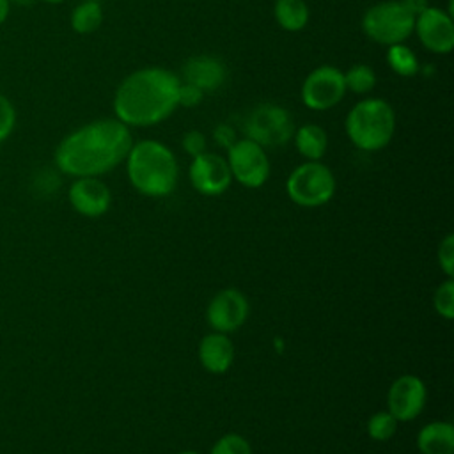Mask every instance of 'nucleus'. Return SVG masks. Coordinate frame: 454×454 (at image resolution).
Returning <instances> with one entry per match:
<instances>
[{"mask_svg":"<svg viewBox=\"0 0 454 454\" xmlns=\"http://www.w3.org/2000/svg\"><path fill=\"white\" fill-rule=\"evenodd\" d=\"M133 145L131 129L115 117L90 121L67 133L53 153L57 168L71 177H99L119 167Z\"/></svg>","mask_w":454,"mask_h":454,"instance_id":"obj_1","label":"nucleus"},{"mask_svg":"<svg viewBox=\"0 0 454 454\" xmlns=\"http://www.w3.org/2000/svg\"><path fill=\"white\" fill-rule=\"evenodd\" d=\"M181 78L167 67L149 66L129 73L115 89L114 114L128 128H145L168 119L179 106Z\"/></svg>","mask_w":454,"mask_h":454,"instance_id":"obj_2","label":"nucleus"},{"mask_svg":"<svg viewBox=\"0 0 454 454\" xmlns=\"http://www.w3.org/2000/svg\"><path fill=\"white\" fill-rule=\"evenodd\" d=\"M124 161L128 181L140 195L163 199L174 193L179 181V163L163 142L154 138L133 142Z\"/></svg>","mask_w":454,"mask_h":454,"instance_id":"obj_3","label":"nucleus"},{"mask_svg":"<svg viewBox=\"0 0 454 454\" xmlns=\"http://www.w3.org/2000/svg\"><path fill=\"white\" fill-rule=\"evenodd\" d=\"M344 128L356 149L376 153L387 147L395 133V112L381 98H365L351 106Z\"/></svg>","mask_w":454,"mask_h":454,"instance_id":"obj_4","label":"nucleus"},{"mask_svg":"<svg viewBox=\"0 0 454 454\" xmlns=\"http://www.w3.org/2000/svg\"><path fill=\"white\" fill-rule=\"evenodd\" d=\"M335 176L325 163L303 161L291 170L286 181V192L291 202L300 207H321L335 195Z\"/></svg>","mask_w":454,"mask_h":454,"instance_id":"obj_5","label":"nucleus"},{"mask_svg":"<svg viewBox=\"0 0 454 454\" xmlns=\"http://www.w3.org/2000/svg\"><path fill=\"white\" fill-rule=\"evenodd\" d=\"M413 23L415 16L399 0L374 4L362 16L364 34L383 46L404 43L413 34Z\"/></svg>","mask_w":454,"mask_h":454,"instance_id":"obj_6","label":"nucleus"},{"mask_svg":"<svg viewBox=\"0 0 454 454\" xmlns=\"http://www.w3.org/2000/svg\"><path fill=\"white\" fill-rule=\"evenodd\" d=\"M294 121L287 108L275 103L257 105L245 121L247 138L266 147H280L294 135Z\"/></svg>","mask_w":454,"mask_h":454,"instance_id":"obj_7","label":"nucleus"},{"mask_svg":"<svg viewBox=\"0 0 454 454\" xmlns=\"http://www.w3.org/2000/svg\"><path fill=\"white\" fill-rule=\"evenodd\" d=\"M227 165L232 181L245 188H261L270 177V158L257 142L243 137L227 149Z\"/></svg>","mask_w":454,"mask_h":454,"instance_id":"obj_8","label":"nucleus"},{"mask_svg":"<svg viewBox=\"0 0 454 454\" xmlns=\"http://www.w3.org/2000/svg\"><path fill=\"white\" fill-rule=\"evenodd\" d=\"M346 92L344 73L339 67L328 64L312 69L305 76L300 89L303 105L314 112L333 108L340 103Z\"/></svg>","mask_w":454,"mask_h":454,"instance_id":"obj_9","label":"nucleus"},{"mask_svg":"<svg viewBox=\"0 0 454 454\" xmlns=\"http://www.w3.org/2000/svg\"><path fill=\"white\" fill-rule=\"evenodd\" d=\"M250 314V303L238 287L220 289L207 303L206 321L213 332L232 333L241 328Z\"/></svg>","mask_w":454,"mask_h":454,"instance_id":"obj_10","label":"nucleus"},{"mask_svg":"<svg viewBox=\"0 0 454 454\" xmlns=\"http://www.w3.org/2000/svg\"><path fill=\"white\" fill-rule=\"evenodd\" d=\"M188 179L193 190L206 197H218L225 193L232 183L227 160L209 151L192 158L188 167Z\"/></svg>","mask_w":454,"mask_h":454,"instance_id":"obj_11","label":"nucleus"},{"mask_svg":"<svg viewBox=\"0 0 454 454\" xmlns=\"http://www.w3.org/2000/svg\"><path fill=\"white\" fill-rule=\"evenodd\" d=\"M427 401L426 383L415 374L397 376L387 392V410L397 422H410L417 419Z\"/></svg>","mask_w":454,"mask_h":454,"instance_id":"obj_12","label":"nucleus"},{"mask_svg":"<svg viewBox=\"0 0 454 454\" xmlns=\"http://www.w3.org/2000/svg\"><path fill=\"white\" fill-rule=\"evenodd\" d=\"M413 32L420 44L438 55L449 53L454 48V21L452 14L440 7H426L415 16Z\"/></svg>","mask_w":454,"mask_h":454,"instance_id":"obj_13","label":"nucleus"},{"mask_svg":"<svg viewBox=\"0 0 454 454\" xmlns=\"http://www.w3.org/2000/svg\"><path fill=\"white\" fill-rule=\"evenodd\" d=\"M71 207L87 218L103 216L112 206V192L99 177H74L67 190Z\"/></svg>","mask_w":454,"mask_h":454,"instance_id":"obj_14","label":"nucleus"},{"mask_svg":"<svg viewBox=\"0 0 454 454\" xmlns=\"http://www.w3.org/2000/svg\"><path fill=\"white\" fill-rule=\"evenodd\" d=\"M199 362L209 374H223L234 364V342L227 333L211 332L199 342Z\"/></svg>","mask_w":454,"mask_h":454,"instance_id":"obj_15","label":"nucleus"},{"mask_svg":"<svg viewBox=\"0 0 454 454\" xmlns=\"http://www.w3.org/2000/svg\"><path fill=\"white\" fill-rule=\"evenodd\" d=\"M225 66L213 55L190 57L183 66L184 82L199 87L204 94L220 89L225 82Z\"/></svg>","mask_w":454,"mask_h":454,"instance_id":"obj_16","label":"nucleus"},{"mask_svg":"<svg viewBox=\"0 0 454 454\" xmlns=\"http://www.w3.org/2000/svg\"><path fill=\"white\" fill-rule=\"evenodd\" d=\"M420 454H454V426L447 420H433L417 434Z\"/></svg>","mask_w":454,"mask_h":454,"instance_id":"obj_17","label":"nucleus"},{"mask_svg":"<svg viewBox=\"0 0 454 454\" xmlns=\"http://www.w3.org/2000/svg\"><path fill=\"white\" fill-rule=\"evenodd\" d=\"M296 151L307 160V161H319L328 147V137L326 131L319 124H303L298 129H294L293 135Z\"/></svg>","mask_w":454,"mask_h":454,"instance_id":"obj_18","label":"nucleus"},{"mask_svg":"<svg viewBox=\"0 0 454 454\" xmlns=\"http://www.w3.org/2000/svg\"><path fill=\"white\" fill-rule=\"evenodd\" d=\"M273 14L280 28L287 32H300L309 23V5L305 0H275Z\"/></svg>","mask_w":454,"mask_h":454,"instance_id":"obj_19","label":"nucleus"},{"mask_svg":"<svg viewBox=\"0 0 454 454\" xmlns=\"http://www.w3.org/2000/svg\"><path fill=\"white\" fill-rule=\"evenodd\" d=\"M69 21L76 34H92L103 23V7L94 0H85L73 9Z\"/></svg>","mask_w":454,"mask_h":454,"instance_id":"obj_20","label":"nucleus"},{"mask_svg":"<svg viewBox=\"0 0 454 454\" xmlns=\"http://www.w3.org/2000/svg\"><path fill=\"white\" fill-rule=\"evenodd\" d=\"M387 64L399 76H415L420 69L415 51L404 43L387 46Z\"/></svg>","mask_w":454,"mask_h":454,"instance_id":"obj_21","label":"nucleus"},{"mask_svg":"<svg viewBox=\"0 0 454 454\" xmlns=\"http://www.w3.org/2000/svg\"><path fill=\"white\" fill-rule=\"evenodd\" d=\"M346 90L355 94H367L376 85V73L367 64H355L344 73Z\"/></svg>","mask_w":454,"mask_h":454,"instance_id":"obj_22","label":"nucleus"},{"mask_svg":"<svg viewBox=\"0 0 454 454\" xmlns=\"http://www.w3.org/2000/svg\"><path fill=\"white\" fill-rule=\"evenodd\" d=\"M397 426L399 422L394 419V415L388 410H380L369 417L367 434L374 442H387L395 434Z\"/></svg>","mask_w":454,"mask_h":454,"instance_id":"obj_23","label":"nucleus"},{"mask_svg":"<svg viewBox=\"0 0 454 454\" xmlns=\"http://www.w3.org/2000/svg\"><path fill=\"white\" fill-rule=\"evenodd\" d=\"M433 309L434 312L450 321L454 317V280L445 278L433 293Z\"/></svg>","mask_w":454,"mask_h":454,"instance_id":"obj_24","label":"nucleus"},{"mask_svg":"<svg viewBox=\"0 0 454 454\" xmlns=\"http://www.w3.org/2000/svg\"><path fill=\"white\" fill-rule=\"evenodd\" d=\"M209 454H252V445L238 433H225L213 443Z\"/></svg>","mask_w":454,"mask_h":454,"instance_id":"obj_25","label":"nucleus"},{"mask_svg":"<svg viewBox=\"0 0 454 454\" xmlns=\"http://www.w3.org/2000/svg\"><path fill=\"white\" fill-rule=\"evenodd\" d=\"M436 261L443 275L447 278H452L454 277V236L450 232L445 234L443 239L438 243Z\"/></svg>","mask_w":454,"mask_h":454,"instance_id":"obj_26","label":"nucleus"},{"mask_svg":"<svg viewBox=\"0 0 454 454\" xmlns=\"http://www.w3.org/2000/svg\"><path fill=\"white\" fill-rule=\"evenodd\" d=\"M16 128V108L12 101L0 92V144L5 142Z\"/></svg>","mask_w":454,"mask_h":454,"instance_id":"obj_27","label":"nucleus"},{"mask_svg":"<svg viewBox=\"0 0 454 454\" xmlns=\"http://www.w3.org/2000/svg\"><path fill=\"white\" fill-rule=\"evenodd\" d=\"M181 145H183V151L188 154V156H199L202 154L204 151H207V140L204 137V133H200L199 129H190L183 135V140H181Z\"/></svg>","mask_w":454,"mask_h":454,"instance_id":"obj_28","label":"nucleus"},{"mask_svg":"<svg viewBox=\"0 0 454 454\" xmlns=\"http://www.w3.org/2000/svg\"><path fill=\"white\" fill-rule=\"evenodd\" d=\"M204 98V92L192 85V83H186V82H181L179 85V92H177V103L179 106H186V108H193L197 106Z\"/></svg>","mask_w":454,"mask_h":454,"instance_id":"obj_29","label":"nucleus"},{"mask_svg":"<svg viewBox=\"0 0 454 454\" xmlns=\"http://www.w3.org/2000/svg\"><path fill=\"white\" fill-rule=\"evenodd\" d=\"M213 140L216 142V145H220L222 149L227 151L238 140V133H236V129L231 124L220 122L213 129Z\"/></svg>","mask_w":454,"mask_h":454,"instance_id":"obj_30","label":"nucleus"},{"mask_svg":"<svg viewBox=\"0 0 454 454\" xmlns=\"http://www.w3.org/2000/svg\"><path fill=\"white\" fill-rule=\"evenodd\" d=\"M413 16L420 14L426 7H429V0H399Z\"/></svg>","mask_w":454,"mask_h":454,"instance_id":"obj_31","label":"nucleus"},{"mask_svg":"<svg viewBox=\"0 0 454 454\" xmlns=\"http://www.w3.org/2000/svg\"><path fill=\"white\" fill-rule=\"evenodd\" d=\"M9 12H11V2L9 0H0V25L4 21H7Z\"/></svg>","mask_w":454,"mask_h":454,"instance_id":"obj_32","label":"nucleus"},{"mask_svg":"<svg viewBox=\"0 0 454 454\" xmlns=\"http://www.w3.org/2000/svg\"><path fill=\"white\" fill-rule=\"evenodd\" d=\"M11 5H18V7H30L34 5L37 0H9Z\"/></svg>","mask_w":454,"mask_h":454,"instance_id":"obj_33","label":"nucleus"},{"mask_svg":"<svg viewBox=\"0 0 454 454\" xmlns=\"http://www.w3.org/2000/svg\"><path fill=\"white\" fill-rule=\"evenodd\" d=\"M44 4H50V5H57V4H64L66 0H41Z\"/></svg>","mask_w":454,"mask_h":454,"instance_id":"obj_34","label":"nucleus"},{"mask_svg":"<svg viewBox=\"0 0 454 454\" xmlns=\"http://www.w3.org/2000/svg\"><path fill=\"white\" fill-rule=\"evenodd\" d=\"M177 454H200V452H197V450H181Z\"/></svg>","mask_w":454,"mask_h":454,"instance_id":"obj_35","label":"nucleus"}]
</instances>
